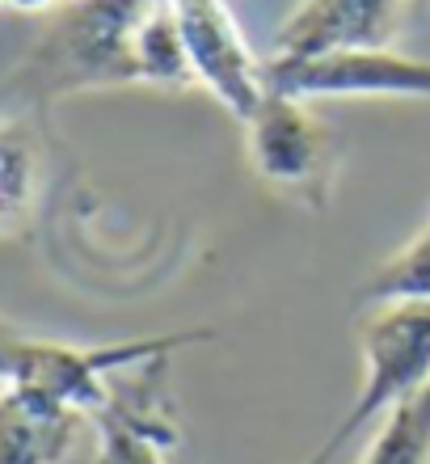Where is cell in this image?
<instances>
[{"label": "cell", "mask_w": 430, "mask_h": 464, "mask_svg": "<svg viewBox=\"0 0 430 464\" xmlns=\"http://www.w3.org/2000/svg\"><path fill=\"white\" fill-rule=\"evenodd\" d=\"M157 0H63L25 55L17 85L38 111L81 89L148 85L139 25Z\"/></svg>", "instance_id": "1"}, {"label": "cell", "mask_w": 430, "mask_h": 464, "mask_svg": "<svg viewBox=\"0 0 430 464\" xmlns=\"http://www.w3.org/2000/svg\"><path fill=\"white\" fill-rule=\"evenodd\" d=\"M215 330H186V334H157V338H136V343L114 346H68L34 338L0 317V384L43 401L68 405L81 414H101L110 405L114 389L106 384L110 372L136 363H157L173 351L195 343H211Z\"/></svg>", "instance_id": "2"}, {"label": "cell", "mask_w": 430, "mask_h": 464, "mask_svg": "<svg viewBox=\"0 0 430 464\" xmlns=\"http://www.w3.org/2000/svg\"><path fill=\"white\" fill-rule=\"evenodd\" d=\"M358 343H363L368 380H363L355 405L346 410V418L325 435V443L304 464H333L358 430H368L376 418H384L393 405L414 397L430 380V300L376 304L371 317L363 321Z\"/></svg>", "instance_id": "3"}, {"label": "cell", "mask_w": 430, "mask_h": 464, "mask_svg": "<svg viewBox=\"0 0 430 464\" xmlns=\"http://www.w3.org/2000/svg\"><path fill=\"white\" fill-rule=\"evenodd\" d=\"M266 89L300 102L430 98V60H414L393 47H338L300 60H266Z\"/></svg>", "instance_id": "4"}, {"label": "cell", "mask_w": 430, "mask_h": 464, "mask_svg": "<svg viewBox=\"0 0 430 464\" xmlns=\"http://www.w3.org/2000/svg\"><path fill=\"white\" fill-rule=\"evenodd\" d=\"M241 127H245L249 165L262 182L295 190L320 208L333 173V135L308 111V102L266 89V98L253 106L249 119H241Z\"/></svg>", "instance_id": "5"}, {"label": "cell", "mask_w": 430, "mask_h": 464, "mask_svg": "<svg viewBox=\"0 0 430 464\" xmlns=\"http://www.w3.org/2000/svg\"><path fill=\"white\" fill-rule=\"evenodd\" d=\"M169 9L182 30L195 85L207 89L236 122L249 119L266 98V60L249 51L233 9L224 0H169Z\"/></svg>", "instance_id": "6"}, {"label": "cell", "mask_w": 430, "mask_h": 464, "mask_svg": "<svg viewBox=\"0 0 430 464\" xmlns=\"http://www.w3.org/2000/svg\"><path fill=\"white\" fill-rule=\"evenodd\" d=\"M414 0H300L274 38L271 60H300L338 47H388Z\"/></svg>", "instance_id": "7"}, {"label": "cell", "mask_w": 430, "mask_h": 464, "mask_svg": "<svg viewBox=\"0 0 430 464\" xmlns=\"http://www.w3.org/2000/svg\"><path fill=\"white\" fill-rule=\"evenodd\" d=\"M165 376V363L152 376V384ZM144 392V376L139 384H131V397H119L114 392L110 405L93 414V427H98V448L85 464H165V448L177 443V430L165 418V401L157 397V389Z\"/></svg>", "instance_id": "8"}, {"label": "cell", "mask_w": 430, "mask_h": 464, "mask_svg": "<svg viewBox=\"0 0 430 464\" xmlns=\"http://www.w3.org/2000/svg\"><path fill=\"white\" fill-rule=\"evenodd\" d=\"M85 418L68 405L0 389V464H68Z\"/></svg>", "instance_id": "9"}, {"label": "cell", "mask_w": 430, "mask_h": 464, "mask_svg": "<svg viewBox=\"0 0 430 464\" xmlns=\"http://www.w3.org/2000/svg\"><path fill=\"white\" fill-rule=\"evenodd\" d=\"M363 464H430V380L384 414Z\"/></svg>", "instance_id": "10"}, {"label": "cell", "mask_w": 430, "mask_h": 464, "mask_svg": "<svg viewBox=\"0 0 430 464\" xmlns=\"http://www.w3.org/2000/svg\"><path fill=\"white\" fill-rule=\"evenodd\" d=\"M371 304H388V300H430V220L414 241L397 257H388L371 283L363 287Z\"/></svg>", "instance_id": "11"}, {"label": "cell", "mask_w": 430, "mask_h": 464, "mask_svg": "<svg viewBox=\"0 0 430 464\" xmlns=\"http://www.w3.org/2000/svg\"><path fill=\"white\" fill-rule=\"evenodd\" d=\"M34 190V152L17 131L0 127V228L13 224Z\"/></svg>", "instance_id": "12"}, {"label": "cell", "mask_w": 430, "mask_h": 464, "mask_svg": "<svg viewBox=\"0 0 430 464\" xmlns=\"http://www.w3.org/2000/svg\"><path fill=\"white\" fill-rule=\"evenodd\" d=\"M5 5H13L17 13H43V9H55V5H63V0H5Z\"/></svg>", "instance_id": "13"}, {"label": "cell", "mask_w": 430, "mask_h": 464, "mask_svg": "<svg viewBox=\"0 0 430 464\" xmlns=\"http://www.w3.org/2000/svg\"><path fill=\"white\" fill-rule=\"evenodd\" d=\"M0 5H5V0H0Z\"/></svg>", "instance_id": "14"}]
</instances>
